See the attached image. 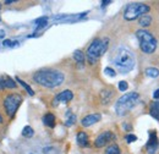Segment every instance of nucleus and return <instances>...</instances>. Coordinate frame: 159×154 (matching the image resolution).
Segmentation results:
<instances>
[{"label": "nucleus", "instance_id": "72a5a7b5", "mask_svg": "<svg viewBox=\"0 0 159 154\" xmlns=\"http://www.w3.org/2000/svg\"><path fill=\"white\" fill-rule=\"evenodd\" d=\"M124 129H125V130H131V126H127V125H124Z\"/></svg>", "mask_w": 159, "mask_h": 154}, {"label": "nucleus", "instance_id": "bb28decb", "mask_svg": "<svg viewBox=\"0 0 159 154\" xmlns=\"http://www.w3.org/2000/svg\"><path fill=\"white\" fill-rule=\"evenodd\" d=\"M104 74H105V75H108V76H110V77H114L115 75H116L115 70H113L111 67H107V69L104 70Z\"/></svg>", "mask_w": 159, "mask_h": 154}, {"label": "nucleus", "instance_id": "a878e982", "mask_svg": "<svg viewBox=\"0 0 159 154\" xmlns=\"http://www.w3.org/2000/svg\"><path fill=\"white\" fill-rule=\"evenodd\" d=\"M127 88H129L127 82H126V81H120V82H119V91H121V92H125Z\"/></svg>", "mask_w": 159, "mask_h": 154}, {"label": "nucleus", "instance_id": "423d86ee", "mask_svg": "<svg viewBox=\"0 0 159 154\" xmlns=\"http://www.w3.org/2000/svg\"><path fill=\"white\" fill-rule=\"evenodd\" d=\"M149 9L151 7L147 4H141V2L130 4L126 6V9L124 11V19L127 21H134L142 15H146L149 11Z\"/></svg>", "mask_w": 159, "mask_h": 154}, {"label": "nucleus", "instance_id": "f704fd0d", "mask_svg": "<svg viewBox=\"0 0 159 154\" xmlns=\"http://www.w3.org/2000/svg\"><path fill=\"white\" fill-rule=\"evenodd\" d=\"M1 122H2V117L0 116V124H1Z\"/></svg>", "mask_w": 159, "mask_h": 154}, {"label": "nucleus", "instance_id": "2f4dec72", "mask_svg": "<svg viewBox=\"0 0 159 154\" xmlns=\"http://www.w3.org/2000/svg\"><path fill=\"white\" fill-rule=\"evenodd\" d=\"M5 38V31L4 29H0V39Z\"/></svg>", "mask_w": 159, "mask_h": 154}, {"label": "nucleus", "instance_id": "7ed1b4c3", "mask_svg": "<svg viewBox=\"0 0 159 154\" xmlns=\"http://www.w3.org/2000/svg\"><path fill=\"white\" fill-rule=\"evenodd\" d=\"M139 99V94L136 92H131L127 94H124L120 97L115 104V111L119 116L127 115V113H130L137 104Z\"/></svg>", "mask_w": 159, "mask_h": 154}, {"label": "nucleus", "instance_id": "6e6552de", "mask_svg": "<svg viewBox=\"0 0 159 154\" xmlns=\"http://www.w3.org/2000/svg\"><path fill=\"white\" fill-rule=\"evenodd\" d=\"M115 138H116V137H115V135H114V132H111V131L102 132V134L96 138V141H94V146H96L97 148H102V147L107 146L108 143L113 142Z\"/></svg>", "mask_w": 159, "mask_h": 154}, {"label": "nucleus", "instance_id": "aec40b11", "mask_svg": "<svg viewBox=\"0 0 159 154\" xmlns=\"http://www.w3.org/2000/svg\"><path fill=\"white\" fill-rule=\"evenodd\" d=\"M16 81L20 83L21 86H22V87H23L26 91H27V93H28L30 96H34V91H33V89H32V88H31V87H30V86H28V84H27L25 81H22V79H21V78H19V77L16 78Z\"/></svg>", "mask_w": 159, "mask_h": 154}, {"label": "nucleus", "instance_id": "5701e85b", "mask_svg": "<svg viewBox=\"0 0 159 154\" xmlns=\"http://www.w3.org/2000/svg\"><path fill=\"white\" fill-rule=\"evenodd\" d=\"M105 154H120L119 146H118V144H110V146L107 148Z\"/></svg>", "mask_w": 159, "mask_h": 154}, {"label": "nucleus", "instance_id": "9d476101", "mask_svg": "<svg viewBox=\"0 0 159 154\" xmlns=\"http://www.w3.org/2000/svg\"><path fill=\"white\" fill-rule=\"evenodd\" d=\"M158 147V138H157V132L151 131L149 132V139L147 142V152L148 154H154Z\"/></svg>", "mask_w": 159, "mask_h": 154}, {"label": "nucleus", "instance_id": "cd10ccee", "mask_svg": "<svg viewBox=\"0 0 159 154\" xmlns=\"http://www.w3.org/2000/svg\"><path fill=\"white\" fill-rule=\"evenodd\" d=\"M137 139V137L135 135H132V134H129V135L126 136V141H127V143H132V142H135Z\"/></svg>", "mask_w": 159, "mask_h": 154}, {"label": "nucleus", "instance_id": "f8f14e48", "mask_svg": "<svg viewBox=\"0 0 159 154\" xmlns=\"http://www.w3.org/2000/svg\"><path fill=\"white\" fill-rule=\"evenodd\" d=\"M42 121H43V124L45 126H48L50 129L55 127V116H54V114H52V113H47L45 115L43 116Z\"/></svg>", "mask_w": 159, "mask_h": 154}, {"label": "nucleus", "instance_id": "39448f33", "mask_svg": "<svg viewBox=\"0 0 159 154\" xmlns=\"http://www.w3.org/2000/svg\"><path fill=\"white\" fill-rule=\"evenodd\" d=\"M136 36L139 40V48L143 53L146 54H152L158 45L157 39L154 38V36L152 33H149L146 29H139L136 32Z\"/></svg>", "mask_w": 159, "mask_h": 154}, {"label": "nucleus", "instance_id": "f03ea898", "mask_svg": "<svg viewBox=\"0 0 159 154\" xmlns=\"http://www.w3.org/2000/svg\"><path fill=\"white\" fill-rule=\"evenodd\" d=\"M113 62L116 66V69H118L119 72H121V74H127L135 66V57H134V54L129 49L120 48L119 50L115 53V55H114Z\"/></svg>", "mask_w": 159, "mask_h": 154}, {"label": "nucleus", "instance_id": "4468645a", "mask_svg": "<svg viewBox=\"0 0 159 154\" xmlns=\"http://www.w3.org/2000/svg\"><path fill=\"white\" fill-rule=\"evenodd\" d=\"M114 96V92L111 89H104L102 93H100V98H102V102L103 104H109L111 98Z\"/></svg>", "mask_w": 159, "mask_h": 154}, {"label": "nucleus", "instance_id": "473e14b6", "mask_svg": "<svg viewBox=\"0 0 159 154\" xmlns=\"http://www.w3.org/2000/svg\"><path fill=\"white\" fill-rule=\"evenodd\" d=\"M14 2H15L14 0H7V1H5V4H6V5H9V4H14Z\"/></svg>", "mask_w": 159, "mask_h": 154}, {"label": "nucleus", "instance_id": "393cba45", "mask_svg": "<svg viewBox=\"0 0 159 154\" xmlns=\"http://www.w3.org/2000/svg\"><path fill=\"white\" fill-rule=\"evenodd\" d=\"M19 44V42H12V40H10V39H4V42H2V45H6V47H15V45H17Z\"/></svg>", "mask_w": 159, "mask_h": 154}, {"label": "nucleus", "instance_id": "9b49d317", "mask_svg": "<svg viewBox=\"0 0 159 154\" xmlns=\"http://www.w3.org/2000/svg\"><path fill=\"white\" fill-rule=\"evenodd\" d=\"M100 119H102L100 114H89V115L84 116V117L82 119L81 124H82V126H83V127H89V126H92V125L97 124Z\"/></svg>", "mask_w": 159, "mask_h": 154}, {"label": "nucleus", "instance_id": "1a4fd4ad", "mask_svg": "<svg viewBox=\"0 0 159 154\" xmlns=\"http://www.w3.org/2000/svg\"><path fill=\"white\" fill-rule=\"evenodd\" d=\"M72 98H74V93H72L71 91H69V89L62 91V92H60L59 94H57V97L54 98V100H53V106H58L59 103H67V102H70Z\"/></svg>", "mask_w": 159, "mask_h": 154}, {"label": "nucleus", "instance_id": "b1692460", "mask_svg": "<svg viewBox=\"0 0 159 154\" xmlns=\"http://www.w3.org/2000/svg\"><path fill=\"white\" fill-rule=\"evenodd\" d=\"M36 25H38V27H37V29H40V28H43V27H45L47 26V22H48V17H40V19H37L36 21Z\"/></svg>", "mask_w": 159, "mask_h": 154}, {"label": "nucleus", "instance_id": "c85d7f7f", "mask_svg": "<svg viewBox=\"0 0 159 154\" xmlns=\"http://www.w3.org/2000/svg\"><path fill=\"white\" fill-rule=\"evenodd\" d=\"M5 81H4V77H0V89H5Z\"/></svg>", "mask_w": 159, "mask_h": 154}, {"label": "nucleus", "instance_id": "4be33fe9", "mask_svg": "<svg viewBox=\"0 0 159 154\" xmlns=\"http://www.w3.org/2000/svg\"><path fill=\"white\" fill-rule=\"evenodd\" d=\"M4 81H5V87L6 88H16V82L9 76H4Z\"/></svg>", "mask_w": 159, "mask_h": 154}, {"label": "nucleus", "instance_id": "f257e3e1", "mask_svg": "<svg viewBox=\"0 0 159 154\" xmlns=\"http://www.w3.org/2000/svg\"><path fill=\"white\" fill-rule=\"evenodd\" d=\"M33 79L34 82H37L43 87L55 88V87H59L64 82L65 76L62 72L57 70H40L33 75Z\"/></svg>", "mask_w": 159, "mask_h": 154}, {"label": "nucleus", "instance_id": "2eb2a0df", "mask_svg": "<svg viewBox=\"0 0 159 154\" xmlns=\"http://www.w3.org/2000/svg\"><path fill=\"white\" fill-rule=\"evenodd\" d=\"M149 113H151V115L153 116L154 119L159 120V100H156V102H152L151 103Z\"/></svg>", "mask_w": 159, "mask_h": 154}, {"label": "nucleus", "instance_id": "412c9836", "mask_svg": "<svg viewBox=\"0 0 159 154\" xmlns=\"http://www.w3.org/2000/svg\"><path fill=\"white\" fill-rule=\"evenodd\" d=\"M34 135V130L31 127V126H25L23 130H22V136L23 137H27V138H31Z\"/></svg>", "mask_w": 159, "mask_h": 154}, {"label": "nucleus", "instance_id": "dca6fc26", "mask_svg": "<svg viewBox=\"0 0 159 154\" xmlns=\"http://www.w3.org/2000/svg\"><path fill=\"white\" fill-rule=\"evenodd\" d=\"M74 59L76 60V62H77L79 65H83L86 57H84V54H83L82 50H75V52H74Z\"/></svg>", "mask_w": 159, "mask_h": 154}, {"label": "nucleus", "instance_id": "7c9ffc66", "mask_svg": "<svg viewBox=\"0 0 159 154\" xmlns=\"http://www.w3.org/2000/svg\"><path fill=\"white\" fill-rule=\"evenodd\" d=\"M109 4H111L110 0H108V1H102V6H103V7H105V5H109Z\"/></svg>", "mask_w": 159, "mask_h": 154}, {"label": "nucleus", "instance_id": "ddd939ff", "mask_svg": "<svg viewBox=\"0 0 159 154\" xmlns=\"http://www.w3.org/2000/svg\"><path fill=\"white\" fill-rule=\"evenodd\" d=\"M76 141H77V144H79L80 147H87L88 146V136L86 132H83V131H81L77 134V137H76Z\"/></svg>", "mask_w": 159, "mask_h": 154}, {"label": "nucleus", "instance_id": "20e7f679", "mask_svg": "<svg viewBox=\"0 0 159 154\" xmlns=\"http://www.w3.org/2000/svg\"><path fill=\"white\" fill-rule=\"evenodd\" d=\"M108 44H109V39L108 38L94 39L91 43V45L87 49V59H88L89 64H94L107 52Z\"/></svg>", "mask_w": 159, "mask_h": 154}, {"label": "nucleus", "instance_id": "c9c22d12", "mask_svg": "<svg viewBox=\"0 0 159 154\" xmlns=\"http://www.w3.org/2000/svg\"><path fill=\"white\" fill-rule=\"evenodd\" d=\"M0 9H1V5H0Z\"/></svg>", "mask_w": 159, "mask_h": 154}, {"label": "nucleus", "instance_id": "a211bd4d", "mask_svg": "<svg viewBox=\"0 0 159 154\" xmlns=\"http://www.w3.org/2000/svg\"><path fill=\"white\" fill-rule=\"evenodd\" d=\"M151 22H152V17H151L149 15H143V16H141V19H139V26H142V27H148V26H151Z\"/></svg>", "mask_w": 159, "mask_h": 154}, {"label": "nucleus", "instance_id": "f3484780", "mask_svg": "<svg viewBox=\"0 0 159 154\" xmlns=\"http://www.w3.org/2000/svg\"><path fill=\"white\" fill-rule=\"evenodd\" d=\"M66 117H67V119H66V121H65V125H66V126H69V127H70V126H72V125L76 122V115H75V114H72V113H71V110H69V111L66 113Z\"/></svg>", "mask_w": 159, "mask_h": 154}, {"label": "nucleus", "instance_id": "0eeeda50", "mask_svg": "<svg viewBox=\"0 0 159 154\" xmlns=\"http://www.w3.org/2000/svg\"><path fill=\"white\" fill-rule=\"evenodd\" d=\"M21 103H22V97L19 93H11L5 98L4 100V108L6 110V114L9 115L10 119H12L15 116V113L17 111V109L20 108Z\"/></svg>", "mask_w": 159, "mask_h": 154}, {"label": "nucleus", "instance_id": "6ab92c4d", "mask_svg": "<svg viewBox=\"0 0 159 154\" xmlns=\"http://www.w3.org/2000/svg\"><path fill=\"white\" fill-rule=\"evenodd\" d=\"M144 72H146L147 76L152 77V78H157L159 76V70L156 67H148V69H146Z\"/></svg>", "mask_w": 159, "mask_h": 154}, {"label": "nucleus", "instance_id": "c756f323", "mask_svg": "<svg viewBox=\"0 0 159 154\" xmlns=\"http://www.w3.org/2000/svg\"><path fill=\"white\" fill-rule=\"evenodd\" d=\"M153 98H154L156 100H159V88L154 92V93H153Z\"/></svg>", "mask_w": 159, "mask_h": 154}]
</instances>
